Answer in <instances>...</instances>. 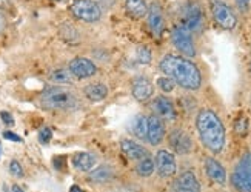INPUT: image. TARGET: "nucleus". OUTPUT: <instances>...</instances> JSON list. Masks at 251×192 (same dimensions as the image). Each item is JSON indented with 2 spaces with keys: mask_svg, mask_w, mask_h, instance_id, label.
Segmentation results:
<instances>
[{
  "mask_svg": "<svg viewBox=\"0 0 251 192\" xmlns=\"http://www.w3.org/2000/svg\"><path fill=\"white\" fill-rule=\"evenodd\" d=\"M159 69L163 76L173 79L176 86L183 91L196 92L202 88L203 76L198 66V63L193 62L190 57L180 54H165L159 62Z\"/></svg>",
  "mask_w": 251,
  "mask_h": 192,
  "instance_id": "obj_1",
  "label": "nucleus"
},
{
  "mask_svg": "<svg viewBox=\"0 0 251 192\" xmlns=\"http://www.w3.org/2000/svg\"><path fill=\"white\" fill-rule=\"evenodd\" d=\"M194 126L203 148L210 154L219 155L226 143V131L217 112L210 108L199 109L194 117Z\"/></svg>",
  "mask_w": 251,
  "mask_h": 192,
  "instance_id": "obj_2",
  "label": "nucleus"
},
{
  "mask_svg": "<svg viewBox=\"0 0 251 192\" xmlns=\"http://www.w3.org/2000/svg\"><path fill=\"white\" fill-rule=\"evenodd\" d=\"M40 106L47 111H75L80 108V102L70 88L50 86L40 95Z\"/></svg>",
  "mask_w": 251,
  "mask_h": 192,
  "instance_id": "obj_3",
  "label": "nucleus"
},
{
  "mask_svg": "<svg viewBox=\"0 0 251 192\" xmlns=\"http://www.w3.org/2000/svg\"><path fill=\"white\" fill-rule=\"evenodd\" d=\"M193 34H201L206 26L205 8L199 0H188L180 9V22Z\"/></svg>",
  "mask_w": 251,
  "mask_h": 192,
  "instance_id": "obj_4",
  "label": "nucleus"
},
{
  "mask_svg": "<svg viewBox=\"0 0 251 192\" xmlns=\"http://www.w3.org/2000/svg\"><path fill=\"white\" fill-rule=\"evenodd\" d=\"M210 14L214 23L224 31H233L239 23V17L234 8L224 0H210Z\"/></svg>",
  "mask_w": 251,
  "mask_h": 192,
  "instance_id": "obj_5",
  "label": "nucleus"
},
{
  "mask_svg": "<svg viewBox=\"0 0 251 192\" xmlns=\"http://www.w3.org/2000/svg\"><path fill=\"white\" fill-rule=\"evenodd\" d=\"M170 40H171V45L179 51L180 56L193 59V57H196V54H198L194 34L188 28H185L182 23H177L171 28Z\"/></svg>",
  "mask_w": 251,
  "mask_h": 192,
  "instance_id": "obj_6",
  "label": "nucleus"
},
{
  "mask_svg": "<svg viewBox=\"0 0 251 192\" xmlns=\"http://www.w3.org/2000/svg\"><path fill=\"white\" fill-rule=\"evenodd\" d=\"M230 180L237 192H251V152H244L237 160Z\"/></svg>",
  "mask_w": 251,
  "mask_h": 192,
  "instance_id": "obj_7",
  "label": "nucleus"
},
{
  "mask_svg": "<svg viewBox=\"0 0 251 192\" xmlns=\"http://www.w3.org/2000/svg\"><path fill=\"white\" fill-rule=\"evenodd\" d=\"M70 13L85 23H97L103 16L102 6L94 0H73Z\"/></svg>",
  "mask_w": 251,
  "mask_h": 192,
  "instance_id": "obj_8",
  "label": "nucleus"
},
{
  "mask_svg": "<svg viewBox=\"0 0 251 192\" xmlns=\"http://www.w3.org/2000/svg\"><path fill=\"white\" fill-rule=\"evenodd\" d=\"M167 140H168V146L173 154L190 155L194 149V142L190 132L182 129V128H174V129H171L167 135Z\"/></svg>",
  "mask_w": 251,
  "mask_h": 192,
  "instance_id": "obj_9",
  "label": "nucleus"
},
{
  "mask_svg": "<svg viewBox=\"0 0 251 192\" xmlns=\"http://www.w3.org/2000/svg\"><path fill=\"white\" fill-rule=\"evenodd\" d=\"M147 25L154 37H162L163 31L167 28V19L163 6L159 2H151L148 5V13H147Z\"/></svg>",
  "mask_w": 251,
  "mask_h": 192,
  "instance_id": "obj_10",
  "label": "nucleus"
},
{
  "mask_svg": "<svg viewBox=\"0 0 251 192\" xmlns=\"http://www.w3.org/2000/svg\"><path fill=\"white\" fill-rule=\"evenodd\" d=\"M156 172L160 178H171L177 172L176 157L168 149H159L154 157Z\"/></svg>",
  "mask_w": 251,
  "mask_h": 192,
  "instance_id": "obj_11",
  "label": "nucleus"
},
{
  "mask_svg": "<svg viewBox=\"0 0 251 192\" xmlns=\"http://www.w3.org/2000/svg\"><path fill=\"white\" fill-rule=\"evenodd\" d=\"M167 138V126L160 117L151 114L147 117V138L151 146H159Z\"/></svg>",
  "mask_w": 251,
  "mask_h": 192,
  "instance_id": "obj_12",
  "label": "nucleus"
},
{
  "mask_svg": "<svg viewBox=\"0 0 251 192\" xmlns=\"http://www.w3.org/2000/svg\"><path fill=\"white\" fill-rule=\"evenodd\" d=\"M151 109H152V114L160 117L163 122H174L177 119L176 105H174V102L170 97H167V95H157L156 99H152Z\"/></svg>",
  "mask_w": 251,
  "mask_h": 192,
  "instance_id": "obj_13",
  "label": "nucleus"
},
{
  "mask_svg": "<svg viewBox=\"0 0 251 192\" xmlns=\"http://www.w3.org/2000/svg\"><path fill=\"white\" fill-rule=\"evenodd\" d=\"M131 92L137 102H148L154 95V83L145 76H136L131 80Z\"/></svg>",
  "mask_w": 251,
  "mask_h": 192,
  "instance_id": "obj_14",
  "label": "nucleus"
},
{
  "mask_svg": "<svg viewBox=\"0 0 251 192\" xmlns=\"http://www.w3.org/2000/svg\"><path fill=\"white\" fill-rule=\"evenodd\" d=\"M68 69L73 74V77H75V79H90V77L96 76V72H97L96 63L86 57L73 59L68 65Z\"/></svg>",
  "mask_w": 251,
  "mask_h": 192,
  "instance_id": "obj_15",
  "label": "nucleus"
},
{
  "mask_svg": "<svg viewBox=\"0 0 251 192\" xmlns=\"http://www.w3.org/2000/svg\"><path fill=\"white\" fill-rule=\"evenodd\" d=\"M173 192H201V183L193 171H185L171 183Z\"/></svg>",
  "mask_w": 251,
  "mask_h": 192,
  "instance_id": "obj_16",
  "label": "nucleus"
},
{
  "mask_svg": "<svg viewBox=\"0 0 251 192\" xmlns=\"http://www.w3.org/2000/svg\"><path fill=\"white\" fill-rule=\"evenodd\" d=\"M205 174L208 178L217 185H225L226 183V169L221 162H217L214 157H206L203 162Z\"/></svg>",
  "mask_w": 251,
  "mask_h": 192,
  "instance_id": "obj_17",
  "label": "nucleus"
},
{
  "mask_svg": "<svg viewBox=\"0 0 251 192\" xmlns=\"http://www.w3.org/2000/svg\"><path fill=\"white\" fill-rule=\"evenodd\" d=\"M121 149L129 160H140V158L150 155V152L144 146L136 143L134 140H131V138H124L121 142Z\"/></svg>",
  "mask_w": 251,
  "mask_h": 192,
  "instance_id": "obj_18",
  "label": "nucleus"
},
{
  "mask_svg": "<svg viewBox=\"0 0 251 192\" xmlns=\"http://www.w3.org/2000/svg\"><path fill=\"white\" fill-rule=\"evenodd\" d=\"M85 97L91 100V102H102L108 97V86L105 83H100V82H97V83H90V85H86L85 89Z\"/></svg>",
  "mask_w": 251,
  "mask_h": 192,
  "instance_id": "obj_19",
  "label": "nucleus"
},
{
  "mask_svg": "<svg viewBox=\"0 0 251 192\" xmlns=\"http://www.w3.org/2000/svg\"><path fill=\"white\" fill-rule=\"evenodd\" d=\"M126 13L134 19H144L148 13L147 0H125Z\"/></svg>",
  "mask_w": 251,
  "mask_h": 192,
  "instance_id": "obj_20",
  "label": "nucleus"
},
{
  "mask_svg": "<svg viewBox=\"0 0 251 192\" xmlns=\"http://www.w3.org/2000/svg\"><path fill=\"white\" fill-rule=\"evenodd\" d=\"M129 132L134 137L140 138V140L147 138V115L144 114L134 115L129 122Z\"/></svg>",
  "mask_w": 251,
  "mask_h": 192,
  "instance_id": "obj_21",
  "label": "nucleus"
},
{
  "mask_svg": "<svg viewBox=\"0 0 251 192\" xmlns=\"http://www.w3.org/2000/svg\"><path fill=\"white\" fill-rule=\"evenodd\" d=\"M94 162H96L94 157L88 152H77L73 155V160H71L73 166L77 171H82V172H88V171H91L94 166Z\"/></svg>",
  "mask_w": 251,
  "mask_h": 192,
  "instance_id": "obj_22",
  "label": "nucleus"
},
{
  "mask_svg": "<svg viewBox=\"0 0 251 192\" xmlns=\"http://www.w3.org/2000/svg\"><path fill=\"white\" fill-rule=\"evenodd\" d=\"M114 177V169L110 165H100L90 172V180L96 181V183H106L111 181Z\"/></svg>",
  "mask_w": 251,
  "mask_h": 192,
  "instance_id": "obj_23",
  "label": "nucleus"
},
{
  "mask_svg": "<svg viewBox=\"0 0 251 192\" xmlns=\"http://www.w3.org/2000/svg\"><path fill=\"white\" fill-rule=\"evenodd\" d=\"M156 171V166H154V158H151L150 155L144 157L137 160V165H136V172L139 177L142 178H148L154 174Z\"/></svg>",
  "mask_w": 251,
  "mask_h": 192,
  "instance_id": "obj_24",
  "label": "nucleus"
},
{
  "mask_svg": "<svg viewBox=\"0 0 251 192\" xmlns=\"http://www.w3.org/2000/svg\"><path fill=\"white\" fill-rule=\"evenodd\" d=\"M50 79L54 82V83H71L73 80V74L70 72V69L67 68H59V69H54L51 74H50Z\"/></svg>",
  "mask_w": 251,
  "mask_h": 192,
  "instance_id": "obj_25",
  "label": "nucleus"
},
{
  "mask_svg": "<svg viewBox=\"0 0 251 192\" xmlns=\"http://www.w3.org/2000/svg\"><path fill=\"white\" fill-rule=\"evenodd\" d=\"M151 60H152V54H151L150 48L145 46V45L137 46V49H136V62L140 63V65H150Z\"/></svg>",
  "mask_w": 251,
  "mask_h": 192,
  "instance_id": "obj_26",
  "label": "nucleus"
},
{
  "mask_svg": "<svg viewBox=\"0 0 251 192\" xmlns=\"http://www.w3.org/2000/svg\"><path fill=\"white\" fill-rule=\"evenodd\" d=\"M156 86L163 92V94H170L174 91L176 88V83L173 82V79L167 77V76H160L157 80H156Z\"/></svg>",
  "mask_w": 251,
  "mask_h": 192,
  "instance_id": "obj_27",
  "label": "nucleus"
},
{
  "mask_svg": "<svg viewBox=\"0 0 251 192\" xmlns=\"http://www.w3.org/2000/svg\"><path fill=\"white\" fill-rule=\"evenodd\" d=\"M234 131H236V134L237 135H241V137H244L247 132H248V119L247 117H239V119L236 120V123H234Z\"/></svg>",
  "mask_w": 251,
  "mask_h": 192,
  "instance_id": "obj_28",
  "label": "nucleus"
},
{
  "mask_svg": "<svg viewBox=\"0 0 251 192\" xmlns=\"http://www.w3.org/2000/svg\"><path fill=\"white\" fill-rule=\"evenodd\" d=\"M60 34H62L63 39H67V40H74L75 37L79 36V34H77V31H75V29H74L71 25H68V23H65V25L62 26Z\"/></svg>",
  "mask_w": 251,
  "mask_h": 192,
  "instance_id": "obj_29",
  "label": "nucleus"
},
{
  "mask_svg": "<svg viewBox=\"0 0 251 192\" xmlns=\"http://www.w3.org/2000/svg\"><path fill=\"white\" fill-rule=\"evenodd\" d=\"M51 138H52V131L50 129V128H42L40 132H39V142L42 145H47Z\"/></svg>",
  "mask_w": 251,
  "mask_h": 192,
  "instance_id": "obj_30",
  "label": "nucleus"
},
{
  "mask_svg": "<svg viewBox=\"0 0 251 192\" xmlns=\"http://www.w3.org/2000/svg\"><path fill=\"white\" fill-rule=\"evenodd\" d=\"M9 172L14 177H24V169H22V166L17 160H13V162L9 163Z\"/></svg>",
  "mask_w": 251,
  "mask_h": 192,
  "instance_id": "obj_31",
  "label": "nucleus"
},
{
  "mask_svg": "<svg viewBox=\"0 0 251 192\" xmlns=\"http://www.w3.org/2000/svg\"><path fill=\"white\" fill-rule=\"evenodd\" d=\"M234 5L237 8L239 13L247 14L250 11V5H251V0H234Z\"/></svg>",
  "mask_w": 251,
  "mask_h": 192,
  "instance_id": "obj_32",
  "label": "nucleus"
},
{
  "mask_svg": "<svg viewBox=\"0 0 251 192\" xmlns=\"http://www.w3.org/2000/svg\"><path fill=\"white\" fill-rule=\"evenodd\" d=\"M0 119H2L3 123L8 125V126H13V125H14V117L11 115L9 112H6V111H2V112H0Z\"/></svg>",
  "mask_w": 251,
  "mask_h": 192,
  "instance_id": "obj_33",
  "label": "nucleus"
},
{
  "mask_svg": "<svg viewBox=\"0 0 251 192\" xmlns=\"http://www.w3.org/2000/svg\"><path fill=\"white\" fill-rule=\"evenodd\" d=\"M3 137L6 138V140H11V142H22V138L17 135V134H14V132H9V131H6V132H3Z\"/></svg>",
  "mask_w": 251,
  "mask_h": 192,
  "instance_id": "obj_34",
  "label": "nucleus"
},
{
  "mask_svg": "<svg viewBox=\"0 0 251 192\" xmlns=\"http://www.w3.org/2000/svg\"><path fill=\"white\" fill-rule=\"evenodd\" d=\"M6 23H8V20H6V16L3 14V11H0V33L6 28Z\"/></svg>",
  "mask_w": 251,
  "mask_h": 192,
  "instance_id": "obj_35",
  "label": "nucleus"
},
{
  "mask_svg": "<svg viewBox=\"0 0 251 192\" xmlns=\"http://www.w3.org/2000/svg\"><path fill=\"white\" fill-rule=\"evenodd\" d=\"M63 163H65V160L62 157H56V158H54V166H56L57 169H63Z\"/></svg>",
  "mask_w": 251,
  "mask_h": 192,
  "instance_id": "obj_36",
  "label": "nucleus"
},
{
  "mask_svg": "<svg viewBox=\"0 0 251 192\" xmlns=\"http://www.w3.org/2000/svg\"><path fill=\"white\" fill-rule=\"evenodd\" d=\"M9 6V0H0V11H3Z\"/></svg>",
  "mask_w": 251,
  "mask_h": 192,
  "instance_id": "obj_37",
  "label": "nucleus"
},
{
  "mask_svg": "<svg viewBox=\"0 0 251 192\" xmlns=\"http://www.w3.org/2000/svg\"><path fill=\"white\" fill-rule=\"evenodd\" d=\"M70 192H83V191H82L77 185H73V186L70 188Z\"/></svg>",
  "mask_w": 251,
  "mask_h": 192,
  "instance_id": "obj_38",
  "label": "nucleus"
},
{
  "mask_svg": "<svg viewBox=\"0 0 251 192\" xmlns=\"http://www.w3.org/2000/svg\"><path fill=\"white\" fill-rule=\"evenodd\" d=\"M13 192H24V189H22L20 186H17V185H14L13 186Z\"/></svg>",
  "mask_w": 251,
  "mask_h": 192,
  "instance_id": "obj_39",
  "label": "nucleus"
},
{
  "mask_svg": "<svg viewBox=\"0 0 251 192\" xmlns=\"http://www.w3.org/2000/svg\"><path fill=\"white\" fill-rule=\"evenodd\" d=\"M0 154H2V146H0Z\"/></svg>",
  "mask_w": 251,
  "mask_h": 192,
  "instance_id": "obj_40",
  "label": "nucleus"
},
{
  "mask_svg": "<svg viewBox=\"0 0 251 192\" xmlns=\"http://www.w3.org/2000/svg\"><path fill=\"white\" fill-rule=\"evenodd\" d=\"M54 2H62V0H54Z\"/></svg>",
  "mask_w": 251,
  "mask_h": 192,
  "instance_id": "obj_41",
  "label": "nucleus"
},
{
  "mask_svg": "<svg viewBox=\"0 0 251 192\" xmlns=\"http://www.w3.org/2000/svg\"><path fill=\"white\" fill-rule=\"evenodd\" d=\"M250 72H251V63H250Z\"/></svg>",
  "mask_w": 251,
  "mask_h": 192,
  "instance_id": "obj_42",
  "label": "nucleus"
},
{
  "mask_svg": "<svg viewBox=\"0 0 251 192\" xmlns=\"http://www.w3.org/2000/svg\"><path fill=\"white\" fill-rule=\"evenodd\" d=\"M117 192H126V191H117Z\"/></svg>",
  "mask_w": 251,
  "mask_h": 192,
  "instance_id": "obj_43",
  "label": "nucleus"
},
{
  "mask_svg": "<svg viewBox=\"0 0 251 192\" xmlns=\"http://www.w3.org/2000/svg\"><path fill=\"white\" fill-rule=\"evenodd\" d=\"M250 105H251V100H250Z\"/></svg>",
  "mask_w": 251,
  "mask_h": 192,
  "instance_id": "obj_44",
  "label": "nucleus"
}]
</instances>
